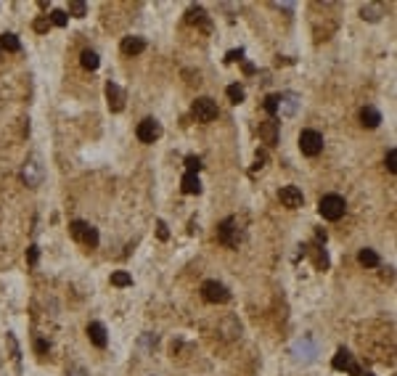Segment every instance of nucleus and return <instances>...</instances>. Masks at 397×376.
I'll return each instance as SVG.
<instances>
[{"label":"nucleus","mask_w":397,"mask_h":376,"mask_svg":"<svg viewBox=\"0 0 397 376\" xmlns=\"http://www.w3.org/2000/svg\"><path fill=\"white\" fill-rule=\"evenodd\" d=\"M345 210H347V204L339 194H326L318 202V212L323 215V220H331V222H337L342 215H345Z\"/></svg>","instance_id":"nucleus-1"},{"label":"nucleus","mask_w":397,"mask_h":376,"mask_svg":"<svg viewBox=\"0 0 397 376\" xmlns=\"http://www.w3.org/2000/svg\"><path fill=\"white\" fill-rule=\"evenodd\" d=\"M69 233H72L74 241L85 244V247H98V231H96L93 225H88V222L74 220L72 225H69Z\"/></svg>","instance_id":"nucleus-2"},{"label":"nucleus","mask_w":397,"mask_h":376,"mask_svg":"<svg viewBox=\"0 0 397 376\" xmlns=\"http://www.w3.org/2000/svg\"><path fill=\"white\" fill-rule=\"evenodd\" d=\"M292 355L299 360V363H312L315 355H318L315 339H312V336H302V339H297V342L292 344Z\"/></svg>","instance_id":"nucleus-3"},{"label":"nucleus","mask_w":397,"mask_h":376,"mask_svg":"<svg viewBox=\"0 0 397 376\" xmlns=\"http://www.w3.org/2000/svg\"><path fill=\"white\" fill-rule=\"evenodd\" d=\"M299 149H302V154H307V157H318L320 151H323V135H320L318 130H302Z\"/></svg>","instance_id":"nucleus-4"},{"label":"nucleus","mask_w":397,"mask_h":376,"mask_svg":"<svg viewBox=\"0 0 397 376\" xmlns=\"http://www.w3.org/2000/svg\"><path fill=\"white\" fill-rule=\"evenodd\" d=\"M201 294H204V299L212 302V305H223V302L231 299V291H228L220 281H204V283H201Z\"/></svg>","instance_id":"nucleus-5"},{"label":"nucleus","mask_w":397,"mask_h":376,"mask_svg":"<svg viewBox=\"0 0 397 376\" xmlns=\"http://www.w3.org/2000/svg\"><path fill=\"white\" fill-rule=\"evenodd\" d=\"M194 117L198 122H215L217 119V104L212 101V98H207V96L196 98L194 101Z\"/></svg>","instance_id":"nucleus-6"},{"label":"nucleus","mask_w":397,"mask_h":376,"mask_svg":"<svg viewBox=\"0 0 397 376\" xmlns=\"http://www.w3.org/2000/svg\"><path fill=\"white\" fill-rule=\"evenodd\" d=\"M135 135H138L141 143H154L159 135H162V125H159L156 119L146 117L143 122H138V130H135Z\"/></svg>","instance_id":"nucleus-7"},{"label":"nucleus","mask_w":397,"mask_h":376,"mask_svg":"<svg viewBox=\"0 0 397 376\" xmlns=\"http://www.w3.org/2000/svg\"><path fill=\"white\" fill-rule=\"evenodd\" d=\"M217 236H220V241H223V244H228V247H239V228H236V220L228 217V220L220 222Z\"/></svg>","instance_id":"nucleus-8"},{"label":"nucleus","mask_w":397,"mask_h":376,"mask_svg":"<svg viewBox=\"0 0 397 376\" xmlns=\"http://www.w3.org/2000/svg\"><path fill=\"white\" fill-rule=\"evenodd\" d=\"M278 199H281V204H284V207H289V210H297V207H302V202H304L302 191L297 186H284L278 191Z\"/></svg>","instance_id":"nucleus-9"},{"label":"nucleus","mask_w":397,"mask_h":376,"mask_svg":"<svg viewBox=\"0 0 397 376\" xmlns=\"http://www.w3.org/2000/svg\"><path fill=\"white\" fill-rule=\"evenodd\" d=\"M331 366H334V368H339V371H349V374H352V376H360V374H363L360 368H357V363H355V360H352V355H349L347 350H339L337 355H334V360H331Z\"/></svg>","instance_id":"nucleus-10"},{"label":"nucleus","mask_w":397,"mask_h":376,"mask_svg":"<svg viewBox=\"0 0 397 376\" xmlns=\"http://www.w3.org/2000/svg\"><path fill=\"white\" fill-rule=\"evenodd\" d=\"M21 178H24V183L29 188H37L43 183V164L37 162V159H32V162L24 164V172H21Z\"/></svg>","instance_id":"nucleus-11"},{"label":"nucleus","mask_w":397,"mask_h":376,"mask_svg":"<svg viewBox=\"0 0 397 376\" xmlns=\"http://www.w3.org/2000/svg\"><path fill=\"white\" fill-rule=\"evenodd\" d=\"M106 98H109V109L114 114L125 109V90H122L117 82H109V85H106Z\"/></svg>","instance_id":"nucleus-12"},{"label":"nucleus","mask_w":397,"mask_h":376,"mask_svg":"<svg viewBox=\"0 0 397 376\" xmlns=\"http://www.w3.org/2000/svg\"><path fill=\"white\" fill-rule=\"evenodd\" d=\"M297 109H299V96H297V93L278 96V114H281V117H294Z\"/></svg>","instance_id":"nucleus-13"},{"label":"nucleus","mask_w":397,"mask_h":376,"mask_svg":"<svg viewBox=\"0 0 397 376\" xmlns=\"http://www.w3.org/2000/svg\"><path fill=\"white\" fill-rule=\"evenodd\" d=\"M259 138L268 146H276L278 143V122H273V119L259 122Z\"/></svg>","instance_id":"nucleus-14"},{"label":"nucleus","mask_w":397,"mask_h":376,"mask_svg":"<svg viewBox=\"0 0 397 376\" xmlns=\"http://www.w3.org/2000/svg\"><path fill=\"white\" fill-rule=\"evenodd\" d=\"M143 48H146V40H143V37L130 35V37L122 40V53H125V56H138V53H143Z\"/></svg>","instance_id":"nucleus-15"},{"label":"nucleus","mask_w":397,"mask_h":376,"mask_svg":"<svg viewBox=\"0 0 397 376\" xmlns=\"http://www.w3.org/2000/svg\"><path fill=\"white\" fill-rule=\"evenodd\" d=\"M88 339L93 342L96 347H106L109 336H106V328H103V323H98V321H93V323L88 326Z\"/></svg>","instance_id":"nucleus-16"},{"label":"nucleus","mask_w":397,"mask_h":376,"mask_svg":"<svg viewBox=\"0 0 397 376\" xmlns=\"http://www.w3.org/2000/svg\"><path fill=\"white\" fill-rule=\"evenodd\" d=\"M360 122H363V127H368V130H373V127H379L381 125V114L373 109V106H365V109L360 111Z\"/></svg>","instance_id":"nucleus-17"},{"label":"nucleus","mask_w":397,"mask_h":376,"mask_svg":"<svg viewBox=\"0 0 397 376\" xmlns=\"http://www.w3.org/2000/svg\"><path fill=\"white\" fill-rule=\"evenodd\" d=\"M198 191H201V180H198V175H194V172L183 175V194H198Z\"/></svg>","instance_id":"nucleus-18"},{"label":"nucleus","mask_w":397,"mask_h":376,"mask_svg":"<svg viewBox=\"0 0 397 376\" xmlns=\"http://www.w3.org/2000/svg\"><path fill=\"white\" fill-rule=\"evenodd\" d=\"M186 21H188V24H204V27L209 29L207 13H204V8H198V5H194V8H188V13H186Z\"/></svg>","instance_id":"nucleus-19"},{"label":"nucleus","mask_w":397,"mask_h":376,"mask_svg":"<svg viewBox=\"0 0 397 376\" xmlns=\"http://www.w3.org/2000/svg\"><path fill=\"white\" fill-rule=\"evenodd\" d=\"M80 61H82V66H85L88 72H96L98 64H101V61H98V53H93V51H82Z\"/></svg>","instance_id":"nucleus-20"},{"label":"nucleus","mask_w":397,"mask_h":376,"mask_svg":"<svg viewBox=\"0 0 397 376\" xmlns=\"http://www.w3.org/2000/svg\"><path fill=\"white\" fill-rule=\"evenodd\" d=\"M357 260H360V265H365V268H376L379 265V255L373 249H360Z\"/></svg>","instance_id":"nucleus-21"},{"label":"nucleus","mask_w":397,"mask_h":376,"mask_svg":"<svg viewBox=\"0 0 397 376\" xmlns=\"http://www.w3.org/2000/svg\"><path fill=\"white\" fill-rule=\"evenodd\" d=\"M0 45H3L5 51H13L16 53L21 48V43H19V37L16 35H11V32H5V35H0Z\"/></svg>","instance_id":"nucleus-22"},{"label":"nucleus","mask_w":397,"mask_h":376,"mask_svg":"<svg viewBox=\"0 0 397 376\" xmlns=\"http://www.w3.org/2000/svg\"><path fill=\"white\" fill-rule=\"evenodd\" d=\"M111 283H114V286H119V289H125V286L133 283V278H130V273L117 270V273H111Z\"/></svg>","instance_id":"nucleus-23"},{"label":"nucleus","mask_w":397,"mask_h":376,"mask_svg":"<svg viewBox=\"0 0 397 376\" xmlns=\"http://www.w3.org/2000/svg\"><path fill=\"white\" fill-rule=\"evenodd\" d=\"M228 98H231L233 104H241L244 101V88L241 85H228Z\"/></svg>","instance_id":"nucleus-24"},{"label":"nucleus","mask_w":397,"mask_h":376,"mask_svg":"<svg viewBox=\"0 0 397 376\" xmlns=\"http://www.w3.org/2000/svg\"><path fill=\"white\" fill-rule=\"evenodd\" d=\"M384 162H387V170L395 175V172H397V149H389V151H387V159H384Z\"/></svg>","instance_id":"nucleus-25"},{"label":"nucleus","mask_w":397,"mask_h":376,"mask_svg":"<svg viewBox=\"0 0 397 376\" xmlns=\"http://www.w3.org/2000/svg\"><path fill=\"white\" fill-rule=\"evenodd\" d=\"M48 21H50V24H56V27H66V21H69V16H66L64 11H53Z\"/></svg>","instance_id":"nucleus-26"},{"label":"nucleus","mask_w":397,"mask_h":376,"mask_svg":"<svg viewBox=\"0 0 397 376\" xmlns=\"http://www.w3.org/2000/svg\"><path fill=\"white\" fill-rule=\"evenodd\" d=\"M186 167H188V172H194V175H196L198 170H201V159L191 154V157H186Z\"/></svg>","instance_id":"nucleus-27"},{"label":"nucleus","mask_w":397,"mask_h":376,"mask_svg":"<svg viewBox=\"0 0 397 376\" xmlns=\"http://www.w3.org/2000/svg\"><path fill=\"white\" fill-rule=\"evenodd\" d=\"M265 111H268V114H278V96H268V98H265Z\"/></svg>","instance_id":"nucleus-28"},{"label":"nucleus","mask_w":397,"mask_h":376,"mask_svg":"<svg viewBox=\"0 0 397 376\" xmlns=\"http://www.w3.org/2000/svg\"><path fill=\"white\" fill-rule=\"evenodd\" d=\"M363 19L379 21V8H373V5H363Z\"/></svg>","instance_id":"nucleus-29"},{"label":"nucleus","mask_w":397,"mask_h":376,"mask_svg":"<svg viewBox=\"0 0 397 376\" xmlns=\"http://www.w3.org/2000/svg\"><path fill=\"white\" fill-rule=\"evenodd\" d=\"M69 11L74 13V16H85V3H80V0H74V3H69Z\"/></svg>","instance_id":"nucleus-30"},{"label":"nucleus","mask_w":397,"mask_h":376,"mask_svg":"<svg viewBox=\"0 0 397 376\" xmlns=\"http://www.w3.org/2000/svg\"><path fill=\"white\" fill-rule=\"evenodd\" d=\"M48 27H50L48 19H37L35 21V32H48Z\"/></svg>","instance_id":"nucleus-31"},{"label":"nucleus","mask_w":397,"mask_h":376,"mask_svg":"<svg viewBox=\"0 0 397 376\" xmlns=\"http://www.w3.org/2000/svg\"><path fill=\"white\" fill-rule=\"evenodd\" d=\"M241 58H244V51H241V48H239V51H231V53L225 56L228 64H233V61H241Z\"/></svg>","instance_id":"nucleus-32"},{"label":"nucleus","mask_w":397,"mask_h":376,"mask_svg":"<svg viewBox=\"0 0 397 376\" xmlns=\"http://www.w3.org/2000/svg\"><path fill=\"white\" fill-rule=\"evenodd\" d=\"M27 260H29V265L37 263V247H29V249H27Z\"/></svg>","instance_id":"nucleus-33"},{"label":"nucleus","mask_w":397,"mask_h":376,"mask_svg":"<svg viewBox=\"0 0 397 376\" xmlns=\"http://www.w3.org/2000/svg\"><path fill=\"white\" fill-rule=\"evenodd\" d=\"M167 236H170V233H167V225H164V222H159V239H167Z\"/></svg>","instance_id":"nucleus-34"},{"label":"nucleus","mask_w":397,"mask_h":376,"mask_svg":"<svg viewBox=\"0 0 397 376\" xmlns=\"http://www.w3.org/2000/svg\"><path fill=\"white\" fill-rule=\"evenodd\" d=\"M35 350H37V352H45V350H48V344L40 339V342H35Z\"/></svg>","instance_id":"nucleus-35"},{"label":"nucleus","mask_w":397,"mask_h":376,"mask_svg":"<svg viewBox=\"0 0 397 376\" xmlns=\"http://www.w3.org/2000/svg\"><path fill=\"white\" fill-rule=\"evenodd\" d=\"M276 8H284V11H292L294 3H276Z\"/></svg>","instance_id":"nucleus-36"},{"label":"nucleus","mask_w":397,"mask_h":376,"mask_svg":"<svg viewBox=\"0 0 397 376\" xmlns=\"http://www.w3.org/2000/svg\"><path fill=\"white\" fill-rule=\"evenodd\" d=\"M69 376H85V371H82V368H72Z\"/></svg>","instance_id":"nucleus-37"},{"label":"nucleus","mask_w":397,"mask_h":376,"mask_svg":"<svg viewBox=\"0 0 397 376\" xmlns=\"http://www.w3.org/2000/svg\"><path fill=\"white\" fill-rule=\"evenodd\" d=\"M143 344H156V336H143Z\"/></svg>","instance_id":"nucleus-38"}]
</instances>
